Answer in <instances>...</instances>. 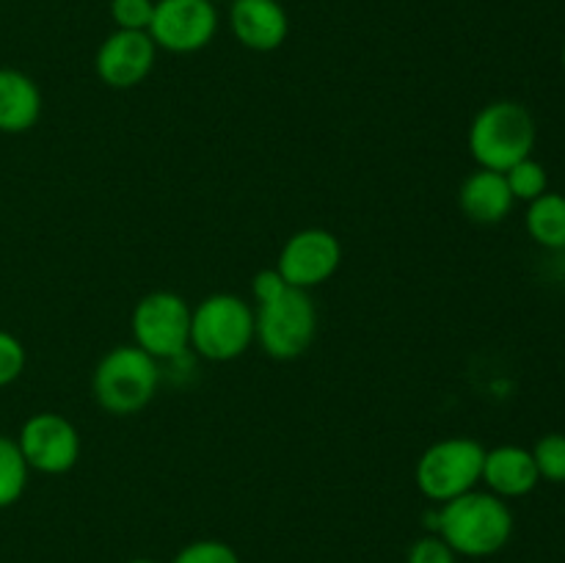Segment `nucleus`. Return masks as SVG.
<instances>
[{"label": "nucleus", "instance_id": "nucleus-12", "mask_svg": "<svg viewBox=\"0 0 565 563\" xmlns=\"http://www.w3.org/2000/svg\"><path fill=\"white\" fill-rule=\"evenodd\" d=\"M230 28L243 47L270 53L290 33V17L279 0H232Z\"/></svg>", "mask_w": 565, "mask_h": 563}, {"label": "nucleus", "instance_id": "nucleus-5", "mask_svg": "<svg viewBox=\"0 0 565 563\" xmlns=\"http://www.w3.org/2000/svg\"><path fill=\"white\" fill-rule=\"evenodd\" d=\"M254 342V309L232 293L207 296L191 312V348L210 362H230Z\"/></svg>", "mask_w": 565, "mask_h": 563}, {"label": "nucleus", "instance_id": "nucleus-10", "mask_svg": "<svg viewBox=\"0 0 565 563\" xmlns=\"http://www.w3.org/2000/svg\"><path fill=\"white\" fill-rule=\"evenodd\" d=\"M342 259V246L337 241V235H331L329 230H301L290 237V241L281 246L279 270L281 279L287 285L298 287V290H312V287L323 285L331 276L337 274Z\"/></svg>", "mask_w": 565, "mask_h": 563}, {"label": "nucleus", "instance_id": "nucleus-8", "mask_svg": "<svg viewBox=\"0 0 565 563\" xmlns=\"http://www.w3.org/2000/svg\"><path fill=\"white\" fill-rule=\"evenodd\" d=\"M218 31L213 0H154L149 36L166 53L188 55L207 47Z\"/></svg>", "mask_w": 565, "mask_h": 563}, {"label": "nucleus", "instance_id": "nucleus-14", "mask_svg": "<svg viewBox=\"0 0 565 563\" xmlns=\"http://www.w3.org/2000/svg\"><path fill=\"white\" fill-rule=\"evenodd\" d=\"M458 204H461L463 215L475 224H500L511 215L516 199H513L502 171L478 169L461 182Z\"/></svg>", "mask_w": 565, "mask_h": 563}, {"label": "nucleus", "instance_id": "nucleus-15", "mask_svg": "<svg viewBox=\"0 0 565 563\" xmlns=\"http://www.w3.org/2000/svg\"><path fill=\"white\" fill-rule=\"evenodd\" d=\"M42 116V92L31 75L0 66V132H28Z\"/></svg>", "mask_w": 565, "mask_h": 563}, {"label": "nucleus", "instance_id": "nucleus-9", "mask_svg": "<svg viewBox=\"0 0 565 563\" xmlns=\"http://www.w3.org/2000/svg\"><path fill=\"white\" fill-rule=\"evenodd\" d=\"M28 467L44 475L70 472L81 456V436L66 417L55 412L33 414L22 423L17 436Z\"/></svg>", "mask_w": 565, "mask_h": 563}, {"label": "nucleus", "instance_id": "nucleus-24", "mask_svg": "<svg viewBox=\"0 0 565 563\" xmlns=\"http://www.w3.org/2000/svg\"><path fill=\"white\" fill-rule=\"evenodd\" d=\"M127 563H158V561H149V557H136V561H127Z\"/></svg>", "mask_w": 565, "mask_h": 563}, {"label": "nucleus", "instance_id": "nucleus-2", "mask_svg": "<svg viewBox=\"0 0 565 563\" xmlns=\"http://www.w3.org/2000/svg\"><path fill=\"white\" fill-rule=\"evenodd\" d=\"M428 528L439 533L456 555L489 557L505 550L513 535V511L491 491H467L441 502L428 517Z\"/></svg>", "mask_w": 565, "mask_h": 563}, {"label": "nucleus", "instance_id": "nucleus-1", "mask_svg": "<svg viewBox=\"0 0 565 563\" xmlns=\"http://www.w3.org/2000/svg\"><path fill=\"white\" fill-rule=\"evenodd\" d=\"M254 337L263 351L281 362L301 357L318 331V312L309 293L287 285L279 270L268 268L254 276Z\"/></svg>", "mask_w": 565, "mask_h": 563}, {"label": "nucleus", "instance_id": "nucleus-11", "mask_svg": "<svg viewBox=\"0 0 565 563\" xmlns=\"http://www.w3.org/2000/svg\"><path fill=\"white\" fill-rule=\"evenodd\" d=\"M152 36L147 31H119L116 28L97 50L94 70L97 77L110 88H132L149 77L154 66Z\"/></svg>", "mask_w": 565, "mask_h": 563}, {"label": "nucleus", "instance_id": "nucleus-21", "mask_svg": "<svg viewBox=\"0 0 565 563\" xmlns=\"http://www.w3.org/2000/svg\"><path fill=\"white\" fill-rule=\"evenodd\" d=\"M171 563H241L237 552L230 544L215 539L193 541V544L182 546Z\"/></svg>", "mask_w": 565, "mask_h": 563}, {"label": "nucleus", "instance_id": "nucleus-20", "mask_svg": "<svg viewBox=\"0 0 565 563\" xmlns=\"http://www.w3.org/2000/svg\"><path fill=\"white\" fill-rule=\"evenodd\" d=\"M154 0H110V20L119 31H149Z\"/></svg>", "mask_w": 565, "mask_h": 563}, {"label": "nucleus", "instance_id": "nucleus-13", "mask_svg": "<svg viewBox=\"0 0 565 563\" xmlns=\"http://www.w3.org/2000/svg\"><path fill=\"white\" fill-rule=\"evenodd\" d=\"M480 480L489 486L491 495L502 500H516V497H527L541 484V475L533 450L522 445H500L494 450H486Z\"/></svg>", "mask_w": 565, "mask_h": 563}, {"label": "nucleus", "instance_id": "nucleus-19", "mask_svg": "<svg viewBox=\"0 0 565 563\" xmlns=\"http://www.w3.org/2000/svg\"><path fill=\"white\" fill-rule=\"evenodd\" d=\"M533 458L541 480L565 484V434L552 431V434L541 436L533 447Z\"/></svg>", "mask_w": 565, "mask_h": 563}, {"label": "nucleus", "instance_id": "nucleus-4", "mask_svg": "<svg viewBox=\"0 0 565 563\" xmlns=\"http://www.w3.org/2000/svg\"><path fill=\"white\" fill-rule=\"evenodd\" d=\"M158 359L138 346H116L99 359L92 390L99 408L116 417L138 414L158 392Z\"/></svg>", "mask_w": 565, "mask_h": 563}, {"label": "nucleus", "instance_id": "nucleus-17", "mask_svg": "<svg viewBox=\"0 0 565 563\" xmlns=\"http://www.w3.org/2000/svg\"><path fill=\"white\" fill-rule=\"evenodd\" d=\"M28 467L20 445L11 436L0 434V508L14 506L28 486Z\"/></svg>", "mask_w": 565, "mask_h": 563}, {"label": "nucleus", "instance_id": "nucleus-26", "mask_svg": "<svg viewBox=\"0 0 565 563\" xmlns=\"http://www.w3.org/2000/svg\"><path fill=\"white\" fill-rule=\"evenodd\" d=\"M213 3H215V0H213Z\"/></svg>", "mask_w": 565, "mask_h": 563}, {"label": "nucleus", "instance_id": "nucleus-23", "mask_svg": "<svg viewBox=\"0 0 565 563\" xmlns=\"http://www.w3.org/2000/svg\"><path fill=\"white\" fill-rule=\"evenodd\" d=\"M456 552L439 533L423 535L408 550V563H456Z\"/></svg>", "mask_w": 565, "mask_h": 563}, {"label": "nucleus", "instance_id": "nucleus-3", "mask_svg": "<svg viewBox=\"0 0 565 563\" xmlns=\"http://www.w3.org/2000/svg\"><path fill=\"white\" fill-rule=\"evenodd\" d=\"M539 138L533 114L516 99H497L478 110L469 127V152L480 169L505 174L519 160L530 158Z\"/></svg>", "mask_w": 565, "mask_h": 563}, {"label": "nucleus", "instance_id": "nucleus-18", "mask_svg": "<svg viewBox=\"0 0 565 563\" xmlns=\"http://www.w3.org/2000/svg\"><path fill=\"white\" fill-rule=\"evenodd\" d=\"M505 180H508V188H511V193L516 202L530 204L533 199H539L541 193L550 191V174H546L544 163H539L533 155L524 160H519L516 166H511V169L505 171Z\"/></svg>", "mask_w": 565, "mask_h": 563}, {"label": "nucleus", "instance_id": "nucleus-25", "mask_svg": "<svg viewBox=\"0 0 565 563\" xmlns=\"http://www.w3.org/2000/svg\"><path fill=\"white\" fill-rule=\"evenodd\" d=\"M561 61H563V72H565V47H563V55H561Z\"/></svg>", "mask_w": 565, "mask_h": 563}, {"label": "nucleus", "instance_id": "nucleus-22", "mask_svg": "<svg viewBox=\"0 0 565 563\" xmlns=\"http://www.w3.org/2000/svg\"><path fill=\"white\" fill-rule=\"evenodd\" d=\"M25 370V348L11 331L0 329V386L14 384Z\"/></svg>", "mask_w": 565, "mask_h": 563}, {"label": "nucleus", "instance_id": "nucleus-16", "mask_svg": "<svg viewBox=\"0 0 565 563\" xmlns=\"http://www.w3.org/2000/svg\"><path fill=\"white\" fill-rule=\"evenodd\" d=\"M524 226L539 246L552 248V252L565 248V193L546 191L533 199L527 204Z\"/></svg>", "mask_w": 565, "mask_h": 563}, {"label": "nucleus", "instance_id": "nucleus-7", "mask_svg": "<svg viewBox=\"0 0 565 563\" xmlns=\"http://www.w3.org/2000/svg\"><path fill=\"white\" fill-rule=\"evenodd\" d=\"M188 301L171 290H154L132 309V337L141 351L154 359H174L191 348Z\"/></svg>", "mask_w": 565, "mask_h": 563}, {"label": "nucleus", "instance_id": "nucleus-6", "mask_svg": "<svg viewBox=\"0 0 565 563\" xmlns=\"http://www.w3.org/2000/svg\"><path fill=\"white\" fill-rule=\"evenodd\" d=\"M483 458L486 447L478 439L469 436H450L419 456L417 469H414V480H417L419 491L434 502H447L452 497H461L472 491L480 484L483 475Z\"/></svg>", "mask_w": 565, "mask_h": 563}]
</instances>
